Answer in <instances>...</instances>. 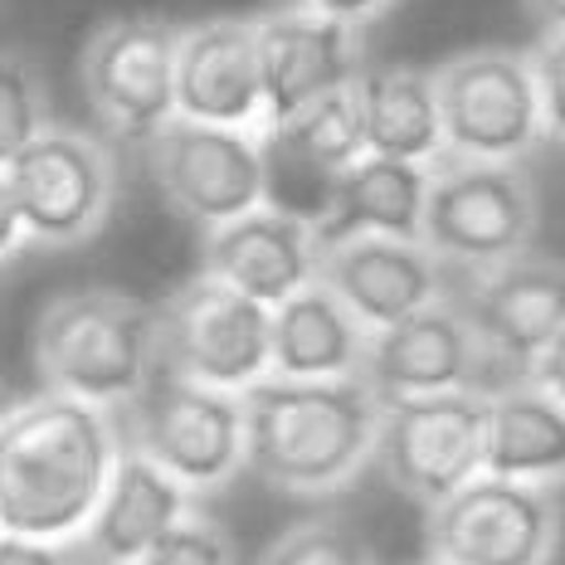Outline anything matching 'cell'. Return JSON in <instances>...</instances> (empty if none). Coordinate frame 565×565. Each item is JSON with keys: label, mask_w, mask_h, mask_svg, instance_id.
I'll return each mask as SVG.
<instances>
[{"label": "cell", "mask_w": 565, "mask_h": 565, "mask_svg": "<svg viewBox=\"0 0 565 565\" xmlns=\"http://www.w3.org/2000/svg\"><path fill=\"white\" fill-rule=\"evenodd\" d=\"M482 473L565 488V405L536 381H512L488 395Z\"/></svg>", "instance_id": "cell-23"}, {"label": "cell", "mask_w": 565, "mask_h": 565, "mask_svg": "<svg viewBox=\"0 0 565 565\" xmlns=\"http://www.w3.org/2000/svg\"><path fill=\"white\" fill-rule=\"evenodd\" d=\"M317 282H327L366 332L391 327L449 292V274L429 254V244L395 239V234H351V239L322 244Z\"/></svg>", "instance_id": "cell-15"}, {"label": "cell", "mask_w": 565, "mask_h": 565, "mask_svg": "<svg viewBox=\"0 0 565 565\" xmlns=\"http://www.w3.org/2000/svg\"><path fill=\"white\" fill-rule=\"evenodd\" d=\"M434 98L444 122V157L526 161L541 127L532 58L516 50H468L434 68Z\"/></svg>", "instance_id": "cell-9"}, {"label": "cell", "mask_w": 565, "mask_h": 565, "mask_svg": "<svg viewBox=\"0 0 565 565\" xmlns=\"http://www.w3.org/2000/svg\"><path fill=\"white\" fill-rule=\"evenodd\" d=\"M482 341V366H488V395L512 381L532 375L551 337L565 322V258L516 254L492 268L468 274V288L454 292Z\"/></svg>", "instance_id": "cell-12"}, {"label": "cell", "mask_w": 565, "mask_h": 565, "mask_svg": "<svg viewBox=\"0 0 565 565\" xmlns=\"http://www.w3.org/2000/svg\"><path fill=\"white\" fill-rule=\"evenodd\" d=\"M532 78L541 98V127L551 141L565 147V30H546L532 54Z\"/></svg>", "instance_id": "cell-27"}, {"label": "cell", "mask_w": 565, "mask_h": 565, "mask_svg": "<svg viewBox=\"0 0 565 565\" xmlns=\"http://www.w3.org/2000/svg\"><path fill=\"white\" fill-rule=\"evenodd\" d=\"M424 191H429V167L424 161H395L361 151L327 191L322 215L312 220L317 249L351 234H395V239H419L424 225Z\"/></svg>", "instance_id": "cell-20"}, {"label": "cell", "mask_w": 565, "mask_h": 565, "mask_svg": "<svg viewBox=\"0 0 565 565\" xmlns=\"http://www.w3.org/2000/svg\"><path fill=\"white\" fill-rule=\"evenodd\" d=\"M526 10H532V20L546 30H565V0H526Z\"/></svg>", "instance_id": "cell-32"}, {"label": "cell", "mask_w": 565, "mask_h": 565, "mask_svg": "<svg viewBox=\"0 0 565 565\" xmlns=\"http://www.w3.org/2000/svg\"><path fill=\"white\" fill-rule=\"evenodd\" d=\"M122 449L103 405L40 391L0 424V532L74 541Z\"/></svg>", "instance_id": "cell-1"}, {"label": "cell", "mask_w": 565, "mask_h": 565, "mask_svg": "<svg viewBox=\"0 0 565 565\" xmlns=\"http://www.w3.org/2000/svg\"><path fill=\"white\" fill-rule=\"evenodd\" d=\"M541 230V195L522 161H473L439 157L429 161L419 239L444 268H492L502 258L532 249Z\"/></svg>", "instance_id": "cell-4"}, {"label": "cell", "mask_w": 565, "mask_h": 565, "mask_svg": "<svg viewBox=\"0 0 565 565\" xmlns=\"http://www.w3.org/2000/svg\"><path fill=\"white\" fill-rule=\"evenodd\" d=\"M244 468L292 498H322L361 478L375 454V399L356 375L288 381L264 375L244 385Z\"/></svg>", "instance_id": "cell-2"}, {"label": "cell", "mask_w": 565, "mask_h": 565, "mask_svg": "<svg viewBox=\"0 0 565 565\" xmlns=\"http://www.w3.org/2000/svg\"><path fill=\"white\" fill-rule=\"evenodd\" d=\"M424 565H449V561H434V556H429V561H424Z\"/></svg>", "instance_id": "cell-34"}, {"label": "cell", "mask_w": 565, "mask_h": 565, "mask_svg": "<svg viewBox=\"0 0 565 565\" xmlns=\"http://www.w3.org/2000/svg\"><path fill=\"white\" fill-rule=\"evenodd\" d=\"M34 371L54 395L127 405L157 371V308L117 288L58 292L34 322Z\"/></svg>", "instance_id": "cell-3"}, {"label": "cell", "mask_w": 565, "mask_h": 565, "mask_svg": "<svg viewBox=\"0 0 565 565\" xmlns=\"http://www.w3.org/2000/svg\"><path fill=\"white\" fill-rule=\"evenodd\" d=\"M268 312L210 274L181 282L157 308V371L239 395L268 375Z\"/></svg>", "instance_id": "cell-8"}, {"label": "cell", "mask_w": 565, "mask_h": 565, "mask_svg": "<svg viewBox=\"0 0 565 565\" xmlns=\"http://www.w3.org/2000/svg\"><path fill=\"white\" fill-rule=\"evenodd\" d=\"M25 244V225H20V210H15V195L6 185V171H0V258H10Z\"/></svg>", "instance_id": "cell-31"}, {"label": "cell", "mask_w": 565, "mask_h": 565, "mask_svg": "<svg viewBox=\"0 0 565 565\" xmlns=\"http://www.w3.org/2000/svg\"><path fill=\"white\" fill-rule=\"evenodd\" d=\"M292 6L312 10V15H327V20H341V25H366V20L381 15L391 0H292Z\"/></svg>", "instance_id": "cell-30"}, {"label": "cell", "mask_w": 565, "mask_h": 565, "mask_svg": "<svg viewBox=\"0 0 565 565\" xmlns=\"http://www.w3.org/2000/svg\"><path fill=\"white\" fill-rule=\"evenodd\" d=\"M44 132V93L20 54H0V167Z\"/></svg>", "instance_id": "cell-25"}, {"label": "cell", "mask_w": 565, "mask_h": 565, "mask_svg": "<svg viewBox=\"0 0 565 565\" xmlns=\"http://www.w3.org/2000/svg\"><path fill=\"white\" fill-rule=\"evenodd\" d=\"M317 234L302 215H288L278 205H258L239 220L210 230L205 239V268L200 274L230 282L244 298L278 308L298 288L317 278Z\"/></svg>", "instance_id": "cell-18"}, {"label": "cell", "mask_w": 565, "mask_h": 565, "mask_svg": "<svg viewBox=\"0 0 565 565\" xmlns=\"http://www.w3.org/2000/svg\"><path fill=\"white\" fill-rule=\"evenodd\" d=\"M482 439H488V391L409 395L381 405L371 458L399 498L429 512L482 473Z\"/></svg>", "instance_id": "cell-6"}, {"label": "cell", "mask_w": 565, "mask_h": 565, "mask_svg": "<svg viewBox=\"0 0 565 565\" xmlns=\"http://www.w3.org/2000/svg\"><path fill=\"white\" fill-rule=\"evenodd\" d=\"M356 381L385 405L439 391H488V366L468 312L458 308L454 292H444L429 308L366 332Z\"/></svg>", "instance_id": "cell-14"}, {"label": "cell", "mask_w": 565, "mask_h": 565, "mask_svg": "<svg viewBox=\"0 0 565 565\" xmlns=\"http://www.w3.org/2000/svg\"><path fill=\"white\" fill-rule=\"evenodd\" d=\"M361 351H366V327L317 278L268 312V375L337 381L356 375Z\"/></svg>", "instance_id": "cell-21"}, {"label": "cell", "mask_w": 565, "mask_h": 565, "mask_svg": "<svg viewBox=\"0 0 565 565\" xmlns=\"http://www.w3.org/2000/svg\"><path fill=\"white\" fill-rule=\"evenodd\" d=\"M526 381H536L551 399L565 405V322H561V332L541 347V356L532 361V375H526Z\"/></svg>", "instance_id": "cell-29"}, {"label": "cell", "mask_w": 565, "mask_h": 565, "mask_svg": "<svg viewBox=\"0 0 565 565\" xmlns=\"http://www.w3.org/2000/svg\"><path fill=\"white\" fill-rule=\"evenodd\" d=\"M0 565H78V556L68 541L0 532Z\"/></svg>", "instance_id": "cell-28"}, {"label": "cell", "mask_w": 565, "mask_h": 565, "mask_svg": "<svg viewBox=\"0 0 565 565\" xmlns=\"http://www.w3.org/2000/svg\"><path fill=\"white\" fill-rule=\"evenodd\" d=\"M132 565H234V546L225 526H215L210 516L185 512L171 532H161Z\"/></svg>", "instance_id": "cell-26"}, {"label": "cell", "mask_w": 565, "mask_h": 565, "mask_svg": "<svg viewBox=\"0 0 565 565\" xmlns=\"http://www.w3.org/2000/svg\"><path fill=\"white\" fill-rule=\"evenodd\" d=\"M175 40L181 30L167 20L127 15L84 44V98L113 137L147 141L175 117Z\"/></svg>", "instance_id": "cell-13"}, {"label": "cell", "mask_w": 565, "mask_h": 565, "mask_svg": "<svg viewBox=\"0 0 565 565\" xmlns=\"http://www.w3.org/2000/svg\"><path fill=\"white\" fill-rule=\"evenodd\" d=\"M117 439L151 458L185 492H215L244 468V405L234 391L151 371V381L127 399Z\"/></svg>", "instance_id": "cell-5"}, {"label": "cell", "mask_w": 565, "mask_h": 565, "mask_svg": "<svg viewBox=\"0 0 565 565\" xmlns=\"http://www.w3.org/2000/svg\"><path fill=\"white\" fill-rule=\"evenodd\" d=\"M191 512V492L137 449H117L88 526L74 541L78 565H132L161 532Z\"/></svg>", "instance_id": "cell-19"}, {"label": "cell", "mask_w": 565, "mask_h": 565, "mask_svg": "<svg viewBox=\"0 0 565 565\" xmlns=\"http://www.w3.org/2000/svg\"><path fill=\"white\" fill-rule=\"evenodd\" d=\"M10 409H15V395H10V391H6V385H0V424H6V419H10Z\"/></svg>", "instance_id": "cell-33"}, {"label": "cell", "mask_w": 565, "mask_h": 565, "mask_svg": "<svg viewBox=\"0 0 565 565\" xmlns=\"http://www.w3.org/2000/svg\"><path fill=\"white\" fill-rule=\"evenodd\" d=\"M254 34H258V74H264V127L308 108L322 93L347 88L361 74L356 30L341 25V20L312 15L302 6L254 20Z\"/></svg>", "instance_id": "cell-16"}, {"label": "cell", "mask_w": 565, "mask_h": 565, "mask_svg": "<svg viewBox=\"0 0 565 565\" xmlns=\"http://www.w3.org/2000/svg\"><path fill=\"white\" fill-rule=\"evenodd\" d=\"M258 565H375V561L371 546L341 516H312V522L288 526L258 556Z\"/></svg>", "instance_id": "cell-24"}, {"label": "cell", "mask_w": 565, "mask_h": 565, "mask_svg": "<svg viewBox=\"0 0 565 565\" xmlns=\"http://www.w3.org/2000/svg\"><path fill=\"white\" fill-rule=\"evenodd\" d=\"M561 536L565 512L556 488L498 473L468 478L439 508H429L424 526L429 556L449 565H551Z\"/></svg>", "instance_id": "cell-7"}, {"label": "cell", "mask_w": 565, "mask_h": 565, "mask_svg": "<svg viewBox=\"0 0 565 565\" xmlns=\"http://www.w3.org/2000/svg\"><path fill=\"white\" fill-rule=\"evenodd\" d=\"M0 171L15 195L25 239L50 244V249L93 239L117 195V167L108 147L68 127H44Z\"/></svg>", "instance_id": "cell-10"}, {"label": "cell", "mask_w": 565, "mask_h": 565, "mask_svg": "<svg viewBox=\"0 0 565 565\" xmlns=\"http://www.w3.org/2000/svg\"><path fill=\"white\" fill-rule=\"evenodd\" d=\"M361 113V141L371 157L395 161H439L444 157V122L434 98V68L415 64H361L351 78Z\"/></svg>", "instance_id": "cell-22"}, {"label": "cell", "mask_w": 565, "mask_h": 565, "mask_svg": "<svg viewBox=\"0 0 565 565\" xmlns=\"http://www.w3.org/2000/svg\"><path fill=\"white\" fill-rule=\"evenodd\" d=\"M147 167L167 205L200 230L264 205V141L244 127L171 117L147 137Z\"/></svg>", "instance_id": "cell-11"}, {"label": "cell", "mask_w": 565, "mask_h": 565, "mask_svg": "<svg viewBox=\"0 0 565 565\" xmlns=\"http://www.w3.org/2000/svg\"><path fill=\"white\" fill-rule=\"evenodd\" d=\"M175 117L264 132L254 20H200L175 40Z\"/></svg>", "instance_id": "cell-17"}]
</instances>
